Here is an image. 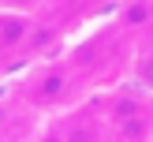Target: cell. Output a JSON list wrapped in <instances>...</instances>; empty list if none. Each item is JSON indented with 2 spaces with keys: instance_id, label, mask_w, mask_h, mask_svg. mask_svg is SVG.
Instances as JSON below:
<instances>
[{
  "instance_id": "1",
  "label": "cell",
  "mask_w": 153,
  "mask_h": 142,
  "mask_svg": "<svg viewBox=\"0 0 153 142\" xmlns=\"http://www.w3.org/2000/svg\"><path fill=\"white\" fill-rule=\"evenodd\" d=\"M82 86L86 82L75 71L71 56H49L26 75L22 101H26V109L52 116V112H67L71 105H79L82 101Z\"/></svg>"
},
{
  "instance_id": "2",
  "label": "cell",
  "mask_w": 153,
  "mask_h": 142,
  "mask_svg": "<svg viewBox=\"0 0 153 142\" xmlns=\"http://www.w3.org/2000/svg\"><path fill=\"white\" fill-rule=\"evenodd\" d=\"M52 123L60 127V135L67 142H108V120H105L101 101H94V105L79 101L67 112H60Z\"/></svg>"
},
{
  "instance_id": "3",
  "label": "cell",
  "mask_w": 153,
  "mask_h": 142,
  "mask_svg": "<svg viewBox=\"0 0 153 142\" xmlns=\"http://www.w3.org/2000/svg\"><path fill=\"white\" fill-rule=\"evenodd\" d=\"M30 26H34V15L0 7V60H19Z\"/></svg>"
},
{
  "instance_id": "4",
  "label": "cell",
  "mask_w": 153,
  "mask_h": 142,
  "mask_svg": "<svg viewBox=\"0 0 153 142\" xmlns=\"http://www.w3.org/2000/svg\"><path fill=\"white\" fill-rule=\"evenodd\" d=\"M131 64H134V82L153 90V45H142V49L131 56Z\"/></svg>"
},
{
  "instance_id": "5",
  "label": "cell",
  "mask_w": 153,
  "mask_h": 142,
  "mask_svg": "<svg viewBox=\"0 0 153 142\" xmlns=\"http://www.w3.org/2000/svg\"><path fill=\"white\" fill-rule=\"evenodd\" d=\"M49 0H0V7H11V11H26V15H37Z\"/></svg>"
},
{
  "instance_id": "6",
  "label": "cell",
  "mask_w": 153,
  "mask_h": 142,
  "mask_svg": "<svg viewBox=\"0 0 153 142\" xmlns=\"http://www.w3.org/2000/svg\"><path fill=\"white\" fill-rule=\"evenodd\" d=\"M34 142H67V138H64V135H60V127H56V123H49V127H45V131L37 135Z\"/></svg>"
},
{
  "instance_id": "7",
  "label": "cell",
  "mask_w": 153,
  "mask_h": 142,
  "mask_svg": "<svg viewBox=\"0 0 153 142\" xmlns=\"http://www.w3.org/2000/svg\"><path fill=\"white\" fill-rule=\"evenodd\" d=\"M0 71H4V60H0Z\"/></svg>"
}]
</instances>
